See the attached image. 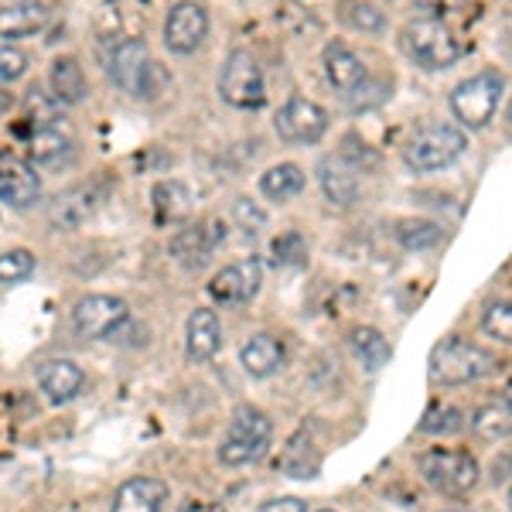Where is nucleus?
I'll return each mask as SVG.
<instances>
[{"label": "nucleus", "instance_id": "f257e3e1", "mask_svg": "<svg viewBox=\"0 0 512 512\" xmlns=\"http://www.w3.org/2000/svg\"><path fill=\"white\" fill-rule=\"evenodd\" d=\"M499 369L492 352H485L482 345L468 342V338H444L434 345L431 359H427V376L434 386H465L475 379H485Z\"/></svg>", "mask_w": 512, "mask_h": 512}, {"label": "nucleus", "instance_id": "f03ea898", "mask_svg": "<svg viewBox=\"0 0 512 512\" xmlns=\"http://www.w3.org/2000/svg\"><path fill=\"white\" fill-rule=\"evenodd\" d=\"M106 76H110L113 86L134 99H154L161 93V82H164L158 62L147 52L144 38H123L113 48L110 59H106Z\"/></svg>", "mask_w": 512, "mask_h": 512}, {"label": "nucleus", "instance_id": "7ed1b4c3", "mask_svg": "<svg viewBox=\"0 0 512 512\" xmlns=\"http://www.w3.org/2000/svg\"><path fill=\"white\" fill-rule=\"evenodd\" d=\"M465 147H468V137L461 127H454V123H427V127H420L417 134L407 140L403 161H407V168L417 171V175H434V171L451 168V164L465 154Z\"/></svg>", "mask_w": 512, "mask_h": 512}, {"label": "nucleus", "instance_id": "20e7f679", "mask_svg": "<svg viewBox=\"0 0 512 512\" xmlns=\"http://www.w3.org/2000/svg\"><path fill=\"white\" fill-rule=\"evenodd\" d=\"M417 472L434 492L448 495V499H461L478 485V461L472 458V451L458 448L424 451L417 458Z\"/></svg>", "mask_w": 512, "mask_h": 512}, {"label": "nucleus", "instance_id": "39448f33", "mask_svg": "<svg viewBox=\"0 0 512 512\" xmlns=\"http://www.w3.org/2000/svg\"><path fill=\"white\" fill-rule=\"evenodd\" d=\"M403 52L410 55V62H417L427 72L451 69L461 59V41L454 38V31L444 21L434 18H414L403 28Z\"/></svg>", "mask_w": 512, "mask_h": 512}, {"label": "nucleus", "instance_id": "423d86ee", "mask_svg": "<svg viewBox=\"0 0 512 512\" xmlns=\"http://www.w3.org/2000/svg\"><path fill=\"white\" fill-rule=\"evenodd\" d=\"M502 96H506V79L495 69H485V72H478V76L465 79L461 86H454L451 113L461 127L482 130L495 120V110H499Z\"/></svg>", "mask_w": 512, "mask_h": 512}, {"label": "nucleus", "instance_id": "0eeeda50", "mask_svg": "<svg viewBox=\"0 0 512 512\" xmlns=\"http://www.w3.org/2000/svg\"><path fill=\"white\" fill-rule=\"evenodd\" d=\"M270 434H274V424L263 410L256 407H239L233 420H229V431L219 444V461L226 468H243L250 461L260 458L270 444Z\"/></svg>", "mask_w": 512, "mask_h": 512}, {"label": "nucleus", "instance_id": "6e6552de", "mask_svg": "<svg viewBox=\"0 0 512 512\" xmlns=\"http://www.w3.org/2000/svg\"><path fill=\"white\" fill-rule=\"evenodd\" d=\"M219 96L236 110H260L267 103V82H263V69L253 52L236 48L226 55L219 69Z\"/></svg>", "mask_w": 512, "mask_h": 512}, {"label": "nucleus", "instance_id": "1a4fd4ad", "mask_svg": "<svg viewBox=\"0 0 512 512\" xmlns=\"http://www.w3.org/2000/svg\"><path fill=\"white\" fill-rule=\"evenodd\" d=\"M277 137L284 144H318L328 130V113L321 110L315 99L308 96H291L280 113L274 117Z\"/></svg>", "mask_w": 512, "mask_h": 512}, {"label": "nucleus", "instance_id": "9d476101", "mask_svg": "<svg viewBox=\"0 0 512 512\" xmlns=\"http://www.w3.org/2000/svg\"><path fill=\"white\" fill-rule=\"evenodd\" d=\"M127 301L113 294H89L82 297L72 311V325H76L79 338H110L127 321Z\"/></svg>", "mask_w": 512, "mask_h": 512}, {"label": "nucleus", "instance_id": "9b49d317", "mask_svg": "<svg viewBox=\"0 0 512 512\" xmlns=\"http://www.w3.org/2000/svg\"><path fill=\"white\" fill-rule=\"evenodd\" d=\"M209 38V11L195 0H178L164 18V45L175 55H192Z\"/></svg>", "mask_w": 512, "mask_h": 512}, {"label": "nucleus", "instance_id": "f8f14e48", "mask_svg": "<svg viewBox=\"0 0 512 512\" xmlns=\"http://www.w3.org/2000/svg\"><path fill=\"white\" fill-rule=\"evenodd\" d=\"M263 280V267L256 256H246L239 263H229L226 270H219L209 284L212 301L222 304V308H239V304H250L256 291H260Z\"/></svg>", "mask_w": 512, "mask_h": 512}, {"label": "nucleus", "instance_id": "ddd939ff", "mask_svg": "<svg viewBox=\"0 0 512 512\" xmlns=\"http://www.w3.org/2000/svg\"><path fill=\"white\" fill-rule=\"evenodd\" d=\"M106 195H110V188L103 185V181H79V185H72L69 192H62L59 198L52 202V226L55 229H79L82 222H89L99 212V205L106 202Z\"/></svg>", "mask_w": 512, "mask_h": 512}, {"label": "nucleus", "instance_id": "4468645a", "mask_svg": "<svg viewBox=\"0 0 512 512\" xmlns=\"http://www.w3.org/2000/svg\"><path fill=\"white\" fill-rule=\"evenodd\" d=\"M28 161H31V168H41V171L69 168V164L76 161V140H72L69 130H62L59 123H41L28 137Z\"/></svg>", "mask_w": 512, "mask_h": 512}, {"label": "nucleus", "instance_id": "2eb2a0df", "mask_svg": "<svg viewBox=\"0 0 512 512\" xmlns=\"http://www.w3.org/2000/svg\"><path fill=\"white\" fill-rule=\"evenodd\" d=\"M318 185L332 209H352L359 202V168L345 154H328L318 164Z\"/></svg>", "mask_w": 512, "mask_h": 512}, {"label": "nucleus", "instance_id": "dca6fc26", "mask_svg": "<svg viewBox=\"0 0 512 512\" xmlns=\"http://www.w3.org/2000/svg\"><path fill=\"white\" fill-rule=\"evenodd\" d=\"M325 76H328V82H332L335 93L355 96L362 86H366L369 72H366V62H362L349 45L332 41V45L325 48Z\"/></svg>", "mask_w": 512, "mask_h": 512}, {"label": "nucleus", "instance_id": "f3484780", "mask_svg": "<svg viewBox=\"0 0 512 512\" xmlns=\"http://www.w3.org/2000/svg\"><path fill=\"white\" fill-rule=\"evenodd\" d=\"M41 198V178L35 175L31 164L21 161H0V202L11 209H31Z\"/></svg>", "mask_w": 512, "mask_h": 512}, {"label": "nucleus", "instance_id": "a211bd4d", "mask_svg": "<svg viewBox=\"0 0 512 512\" xmlns=\"http://www.w3.org/2000/svg\"><path fill=\"white\" fill-rule=\"evenodd\" d=\"M219 226L216 222H198V226H185L171 236V256L185 267H202L209 260V253L219 246Z\"/></svg>", "mask_w": 512, "mask_h": 512}, {"label": "nucleus", "instance_id": "6ab92c4d", "mask_svg": "<svg viewBox=\"0 0 512 512\" xmlns=\"http://www.w3.org/2000/svg\"><path fill=\"white\" fill-rule=\"evenodd\" d=\"M219 345H222V328H219L216 311H209V308L192 311V318H188V338H185L188 362H192V366H205V362L219 352Z\"/></svg>", "mask_w": 512, "mask_h": 512}, {"label": "nucleus", "instance_id": "aec40b11", "mask_svg": "<svg viewBox=\"0 0 512 512\" xmlns=\"http://www.w3.org/2000/svg\"><path fill=\"white\" fill-rule=\"evenodd\" d=\"M287 352L284 345H280V338L267 335V332H256L243 342V349H239V362H243V369L250 373L253 379H267L274 376L280 366H284Z\"/></svg>", "mask_w": 512, "mask_h": 512}, {"label": "nucleus", "instance_id": "412c9836", "mask_svg": "<svg viewBox=\"0 0 512 512\" xmlns=\"http://www.w3.org/2000/svg\"><path fill=\"white\" fill-rule=\"evenodd\" d=\"M35 376H38L41 393H45L52 403L72 400V396L82 390V383H86L82 369L72 359H48V362H41Z\"/></svg>", "mask_w": 512, "mask_h": 512}, {"label": "nucleus", "instance_id": "4be33fe9", "mask_svg": "<svg viewBox=\"0 0 512 512\" xmlns=\"http://www.w3.org/2000/svg\"><path fill=\"white\" fill-rule=\"evenodd\" d=\"M168 502V485L158 478H130L113 495V512H161Z\"/></svg>", "mask_w": 512, "mask_h": 512}, {"label": "nucleus", "instance_id": "5701e85b", "mask_svg": "<svg viewBox=\"0 0 512 512\" xmlns=\"http://www.w3.org/2000/svg\"><path fill=\"white\" fill-rule=\"evenodd\" d=\"M48 24V11L35 0L0 7V38H31Z\"/></svg>", "mask_w": 512, "mask_h": 512}, {"label": "nucleus", "instance_id": "b1692460", "mask_svg": "<svg viewBox=\"0 0 512 512\" xmlns=\"http://www.w3.org/2000/svg\"><path fill=\"white\" fill-rule=\"evenodd\" d=\"M89 93V82H86V72H82L79 59L65 55V59H55L52 62V96L59 99L62 106H76L82 103Z\"/></svg>", "mask_w": 512, "mask_h": 512}, {"label": "nucleus", "instance_id": "393cba45", "mask_svg": "<svg viewBox=\"0 0 512 512\" xmlns=\"http://www.w3.org/2000/svg\"><path fill=\"white\" fill-rule=\"evenodd\" d=\"M304 185H308V178H304V171L291 161L274 164V168L260 178V192L263 198H270V202H291V198L304 192Z\"/></svg>", "mask_w": 512, "mask_h": 512}, {"label": "nucleus", "instance_id": "a878e982", "mask_svg": "<svg viewBox=\"0 0 512 512\" xmlns=\"http://www.w3.org/2000/svg\"><path fill=\"white\" fill-rule=\"evenodd\" d=\"M154 209H158L164 222H181L192 212V195H188V188L181 181H161L154 188Z\"/></svg>", "mask_w": 512, "mask_h": 512}, {"label": "nucleus", "instance_id": "bb28decb", "mask_svg": "<svg viewBox=\"0 0 512 512\" xmlns=\"http://www.w3.org/2000/svg\"><path fill=\"white\" fill-rule=\"evenodd\" d=\"M472 431L482 437V441H506L512 431V414L509 403H492V407H482L472 414Z\"/></svg>", "mask_w": 512, "mask_h": 512}, {"label": "nucleus", "instance_id": "cd10ccee", "mask_svg": "<svg viewBox=\"0 0 512 512\" xmlns=\"http://www.w3.org/2000/svg\"><path fill=\"white\" fill-rule=\"evenodd\" d=\"M280 468L291 478H315L318 472V454L311 451V441L304 434H294L291 444L280 454Z\"/></svg>", "mask_w": 512, "mask_h": 512}, {"label": "nucleus", "instance_id": "c85d7f7f", "mask_svg": "<svg viewBox=\"0 0 512 512\" xmlns=\"http://www.w3.org/2000/svg\"><path fill=\"white\" fill-rule=\"evenodd\" d=\"M352 345H355V352H359V359H362V366L369 369V373H379V369L390 362V342H386L383 335L376 332V328H355L352 332Z\"/></svg>", "mask_w": 512, "mask_h": 512}, {"label": "nucleus", "instance_id": "c756f323", "mask_svg": "<svg viewBox=\"0 0 512 512\" xmlns=\"http://www.w3.org/2000/svg\"><path fill=\"white\" fill-rule=\"evenodd\" d=\"M441 226L437 222H427V219H403L396 222V239H400L403 250L410 253H420V250H431V246L441 243Z\"/></svg>", "mask_w": 512, "mask_h": 512}, {"label": "nucleus", "instance_id": "7c9ffc66", "mask_svg": "<svg viewBox=\"0 0 512 512\" xmlns=\"http://www.w3.org/2000/svg\"><path fill=\"white\" fill-rule=\"evenodd\" d=\"M338 18L349 24V28L362 31V35H376V31L386 28L383 11L369 4V0H342V11H338Z\"/></svg>", "mask_w": 512, "mask_h": 512}, {"label": "nucleus", "instance_id": "2f4dec72", "mask_svg": "<svg viewBox=\"0 0 512 512\" xmlns=\"http://www.w3.org/2000/svg\"><path fill=\"white\" fill-rule=\"evenodd\" d=\"M35 274V256L28 250H7L0 253V284H21Z\"/></svg>", "mask_w": 512, "mask_h": 512}, {"label": "nucleus", "instance_id": "473e14b6", "mask_svg": "<svg viewBox=\"0 0 512 512\" xmlns=\"http://www.w3.org/2000/svg\"><path fill=\"white\" fill-rule=\"evenodd\" d=\"M461 427H465V414H461L458 407H434L431 414L424 417V424H420V431L424 434H458Z\"/></svg>", "mask_w": 512, "mask_h": 512}, {"label": "nucleus", "instance_id": "72a5a7b5", "mask_svg": "<svg viewBox=\"0 0 512 512\" xmlns=\"http://www.w3.org/2000/svg\"><path fill=\"white\" fill-rule=\"evenodd\" d=\"M482 328L492 338H499V342H509V338H512V311H509L506 297H502V301H492L489 308H485Z\"/></svg>", "mask_w": 512, "mask_h": 512}, {"label": "nucleus", "instance_id": "f704fd0d", "mask_svg": "<svg viewBox=\"0 0 512 512\" xmlns=\"http://www.w3.org/2000/svg\"><path fill=\"white\" fill-rule=\"evenodd\" d=\"M277 263H287V267H301L304 256H308V243H304L301 233H284L274 243Z\"/></svg>", "mask_w": 512, "mask_h": 512}, {"label": "nucleus", "instance_id": "c9c22d12", "mask_svg": "<svg viewBox=\"0 0 512 512\" xmlns=\"http://www.w3.org/2000/svg\"><path fill=\"white\" fill-rule=\"evenodd\" d=\"M28 72V55L14 45H0V82H14Z\"/></svg>", "mask_w": 512, "mask_h": 512}, {"label": "nucleus", "instance_id": "e433bc0d", "mask_svg": "<svg viewBox=\"0 0 512 512\" xmlns=\"http://www.w3.org/2000/svg\"><path fill=\"white\" fill-rule=\"evenodd\" d=\"M233 216L250 236H256L263 226H267V212H263L260 205H253V198H239V202L233 205Z\"/></svg>", "mask_w": 512, "mask_h": 512}, {"label": "nucleus", "instance_id": "4c0bfd02", "mask_svg": "<svg viewBox=\"0 0 512 512\" xmlns=\"http://www.w3.org/2000/svg\"><path fill=\"white\" fill-rule=\"evenodd\" d=\"M472 0H417L420 11H427L424 18H434V21H448V18H458V14L468 11Z\"/></svg>", "mask_w": 512, "mask_h": 512}, {"label": "nucleus", "instance_id": "58836bf2", "mask_svg": "<svg viewBox=\"0 0 512 512\" xmlns=\"http://www.w3.org/2000/svg\"><path fill=\"white\" fill-rule=\"evenodd\" d=\"M260 512H308V506H304L301 499H294V495H284V499H270L263 502Z\"/></svg>", "mask_w": 512, "mask_h": 512}, {"label": "nucleus", "instance_id": "ea45409f", "mask_svg": "<svg viewBox=\"0 0 512 512\" xmlns=\"http://www.w3.org/2000/svg\"><path fill=\"white\" fill-rule=\"evenodd\" d=\"M178 512H226L222 506H216V502H202V499H185L178 506Z\"/></svg>", "mask_w": 512, "mask_h": 512}, {"label": "nucleus", "instance_id": "a19ab883", "mask_svg": "<svg viewBox=\"0 0 512 512\" xmlns=\"http://www.w3.org/2000/svg\"><path fill=\"white\" fill-rule=\"evenodd\" d=\"M492 472H495V485H506V478H509V454H502V461H495L492 465Z\"/></svg>", "mask_w": 512, "mask_h": 512}, {"label": "nucleus", "instance_id": "79ce46f5", "mask_svg": "<svg viewBox=\"0 0 512 512\" xmlns=\"http://www.w3.org/2000/svg\"><path fill=\"white\" fill-rule=\"evenodd\" d=\"M11 106H14V96L11 93H0V117H4V113L11 110Z\"/></svg>", "mask_w": 512, "mask_h": 512}, {"label": "nucleus", "instance_id": "37998d69", "mask_svg": "<svg viewBox=\"0 0 512 512\" xmlns=\"http://www.w3.org/2000/svg\"><path fill=\"white\" fill-rule=\"evenodd\" d=\"M444 512H461V509H444Z\"/></svg>", "mask_w": 512, "mask_h": 512}, {"label": "nucleus", "instance_id": "c03bdc74", "mask_svg": "<svg viewBox=\"0 0 512 512\" xmlns=\"http://www.w3.org/2000/svg\"><path fill=\"white\" fill-rule=\"evenodd\" d=\"M321 512H335V509H321Z\"/></svg>", "mask_w": 512, "mask_h": 512}]
</instances>
